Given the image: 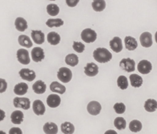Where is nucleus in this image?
I'll return each mask as SVG.
<instances>
[{
	"instance_id": "nucleus-30",
	"label": "nucleus",
	"mask_w": 157,
	"mask_h": 134,
	"mask_svg": "<svg viewBox=\"0 0 157 134\" xmlns=\"http://www.w3.org/2000/svg\"><path fill=\"white\" fill-rule=\"evenodd\" d=\"M61 132L64 134H71L75 132V126L70 122H64L61 125Z\"/></svg>"
},
{
	"instance_id": "nucleus-16",
	"label": "nucleus",
	"mask_w": 157,
	"mask_h": 134,
	"mask_svg": "<svg viewBox=\"0 0 157 134\" xmlns=\"http://www.w3.org/2000/svg\"><path fill=\"white\" fill-rule=\"evenodd\" d=\"M32 40L38 44H41L44 42V34L41 31L32 30L31 33Z\"/></svg>"
},
{
	"instance_id": "nucleus-5",
	"label": "nucleus",
	"mask_w": 157,
	"mask_h": 134,
	"mask_svg": "<svg viewBox=\"0 0 157 134\" xmlns=\"http://www.w3.org/2000/svg\"><path fill=\"white\" fill-rule=\"evenodd\" d=\"M14 107L16 108H21L23 110H29L30 108L31 102L29 98H15L13 99Z\"/></svg>"
},
{
	"instance_id": "nucleus-18",
	"label": "nucleus",
	"mask_w": 157,
	"mask_h": 134,
	"mask_svg": "<svg viewBox=\"0 0 157 134\" xmlns=\"http://www.w3.org/2000/svg\"><path fill=\"white\" fill-rule=\"evenodd\" d=\"M124 43H125V47L127 50L133 51L137 48L138 43L136 40L133 37L127 36L124 39Z\"/></svg>"
},
{
	"instance_id": "nucleus-17",
	"label": "nucleus",
	"mask_w": 157,
	"mask_h": 134,
	"mask_svg": "<svg viewBox=\"0 0 157 134\" xmlns=\"http://www.w3.org/2000/svg\"><path fill=\"white\" fill-rule=\"evenodd\" d=\"M46 84L42 81H37L32 85V90L37 94H42L46 91Z\"/></svg>"
},
{
	"instance_id": "nucleus-41",
	"label": "nucleus",
	"mask_w": 157,
	"mask_h": 134,
	"mask_svg": "<svg viewBox=\"0 0 157 134\" xmlns=\"http://www.w3.org/2000/svg\"><path fill=\"white\" fill-rule=\"evenodd\" d=\"M5 117H6V113H5L4 110L0 109V121H2L5 119Z\"/></svg>"
},
{
	"instance_id": "nucleus-37",
	"label": "nucleus",
	"mask_w": 157,
	"mask_h": 134,
	"mask_svg": "<svg viewBox=\"0 0 157 134\" xmlns=\"http://www.w3.org/2000/svg\"><path fill=\"white\" fill-rule=\"evenodd\" d=\"M73 48L78 53H82L84 49H85V45L83 43L78 42V41H74Z\"/></svg>"
},
{
	"instance_id": "nucleus-42",
	"label": "nucleus",
	"mask_w": 157,
	"mask_h": 134,
	"mask_svg": "<svg viewBox=\"0 0 157 134\" xmlns=\"http://www.w3.org/2000/svg\"><path fill=\"white\" fill-rule=\"evenodd\" d=\"M50 1H55V0H50Z\"/></svg>"
},
{
	"instance_id": "nucleus-8",
	"label": "nucleus",
	"mask_w": 157,
	"mask_h": 134,
	"mask_svg": "<svg viewBox=\"0 0 157 134\" xmlns=\"http://www.w3.org/2000/svg\"><path fill=\"white\" fill-rule=\"evenodd\" d=\"M152 64L147 60H142L137 65L138 71L143 75H147L152 71Z\"/></svg>"
},
{
	"instance_id": "nucleus-26",
	"label": "nucleus",
	"mask_w": 157,
	"mask_h": 134,
	"mask_svg": "<svg viewBox=\"0 0 157 134\" xmlns=\"http://www.w3.org/2000/svg\"><path fill=\"white\" fill-rule=\"evenodd\" d=\"M79 62L78 55L75 54H69L65 57V63L71 67H75Z\"/></svg>"
},
{
	"instance_id": "nucleus-14",
	"label": "nucleus",
	"mask_w": 157,
	"mask_h": 134,
	"mask_svg": "<svg viewBox=\"0 0 157 134\" xmlns=\"http://www.w3.org/2000/svg\"><path fill=\"white\" fill-rule=\"evenodd\" d=\"M110 48L116 53H119L123 50V43L122 40L119 37H114L110 41Z\"/></svg>"
},
{
	"instance_id": "nucleus-32",
	"label": "nucleus",
	"mask_w": 157,
	"mask_h": 134,
	"mask_svg": "<svg viewBox=\"0 0 157 134\" xmlns=\"http://www.w3.org/2000/svg\"><path fill=\"white\" fill-rule=\"evenodd\" d=\"M129 128H130V131H132L133 133H138L142 130V124H141L140 121L134 120L130 123Z\"/></svg>"
},
{
	"instance_id": "nucleus-13",
	"label": "nucleus",
	"mask_w": 157,
	"mask_h": 134,
	"mask_svg": "<svg viewBox=\"0 0 157 134\" xmlns=\"http://www.w3.org/2000/svg\"><path fill=\"white\" fill-rule=\"evenodd\" d=\"M32 109L33 111L37 116H41L44 115V112H45V107L43 102L40 100H36L33 102L32 104Z\"/></svg>"
},
{
	"instance_id": "nucleus-3",
	"label": "nucleus",
	"mask_w": 157,
	"mask_h": 134,
	"mask_svg": "<svg viewBox=\"0 0 157 134\" xmlns=\"http://www.w3.org/2000/svg\"><path fill=\"white\" fill-rule=\"evenodd\" d=\"M120 67L125 71L130 73V72H133L135 71L136 63H135L134 60L130 58H123L120 62Z\"/></svg>"
},
{
	"instance_id": "nucleus-7",
	"label": "nucleus",
	"mask_w": 157,
	"mask_h": 134,
	"mask_svg": "<svg viewBox=\"0 0 157 134\" xmlns=\"http://www.w3.org/2000/svg\"><path fill=\"white\" fill-rule=\"evenodd\" d=\"M19 76L21 79L25 80L28 81H32L36 78V75L34 71L30 70L29 68H22L19 71Z\"/></svg>"
},
{
	"instance_id": "nucleus-40",
	"label": "nucleus",
	"mask_w": 157,
	"mask_h": 134,
	"mask_svg": "<svg viewBox=\"0 0 157 134\" xmlns=\"http://www.w3.org/2000/svg\"><path fill=\"white\" fill-rule=\"evenodd\" d=\"M9 133L10 134H18V133H22V131L20 130V128L18 127H12L10 130H9Z\"/></svg>"
},
{
	"instance_id": "nucleus-11",
	"label": "nucleus",
	"mask_w": 157,
	"mask_h": 134,
	"mask_svg": "<svg viewBox=\"0 0 157 134\" xmlns=\"http://www.w3.org/2000/svg\"><path fill=\"white\" fill-rule=\"evenodd\" d=\"M141 45L144 48H150L153 45V38L150 32H144L140 37Z\"/></svg>"
},
{
	"instance_id": "nucleus-36",
	"label": "nucleus",
	"mask_w": 157,
	"mask_h": 134,
	"mask_svg": "<svg viewBox=\"0 0 157 134\" xmlns=\"http://www.w3.org/2000/svg\"><path fill=\"white\" fill-rule=\"evenodd\" d=\"M113 109L117 114H122L125 112L126 106L123 103H117L113 106Z\"/></svg>"
},
{
	"instance_id": "nucleus-24",
	"label": "nucleus",
	"mask_w": 157,
	"mask_h": 134,
	"mask_svg": "<svg viewBox=\"0 0 157 134\" xmlns=\"http://www.w3.org/2000/svg\"><path fill=\"white\" fill-rule=\"evenodd\" d=\"M43 130L47 134H55L58 133V126L55 123H46L43 127Z\"/></svg>"
},
{
	"instance_id": "nucleus-34",
	"label": "nucleus",
	"mask_w": 157,
	"mask_h": 134,
	"mask_svg": "<svg viewBox=\"0 0 157 134\" xmlns=\"http://www.w3.org/2000/svg\"><path fill=\"white\" fill-rule=\"evenodd\" d=\"M60 12V9L56 4H49L47 6V12L51 16H56Z\"/></svg>"
},
{
	"instance_id": "nucleus-9",
	"label": "nucleus",
	"mask_w": 157,
	"mask_h": 134,
	"mask_svg": "<svg viewBox=\"0 0 157 134\" xmlns=\"http://www.w3.org/2000/svg\"><path fill=\"white\" fill-rule=\"evenodd\" d=\"M31 55H32V59L35 62H40L44 58V50L40 47L34 48L31 52Z\"/></svg>"
},
{
	"instance_id": "nucleus-33",
	"label": "nucleus",
	"mask_w": 157,
	"mask_h": 134,
	"mask_svg": "<svg viewBox=\"0 0 157 134\" xmlns=\"http://www.w3.org/2000/svg\"><path fill=\"white\" fill-rule=\"evenodd\" d=\"M117 86L121 90H126L128 87V80H127V77L124 76V75H121L117 78Z\"/></svg>"
},
{
	"instance_id": "nucleus-10",
	"label": "nucleus",
	"mask_w": 157,
	"mask_h": 134,
	"mask_svg": "<svg viewBox=\"0 0 157 134\" xmlns=\"http://www.w3.org/2000/svg\"><path fill=\"white\" fill-rule=\"evenodd\" d=\"M87 110L90 115L97 116L101 113V105L98 101H91L87 104Z\"/></svg>"
},
{
	"instance_id": "nucleus-39",
	"label": "nucleus",
	"mask_w": 157,
	"mask_h": 134,
	"mask_svg": "<svg viewBox=\"0 0 157 134\" xmlns=\"http://www.w3.org/2000/svg\"><path fill=\"white\" fill-rule=\"evenodd\" d=\"M80 0H66V4L69 7H75L78 4Z\"/></svg>"
},
{
	"instance_id": "nucleus-1",
	"label": "nucleus",
	"mask_w": 157,
	"mask_h": 134,
	"mask_svg": "<svg viewBox=\"0 0 157 134\" xmlns=\"http://www.w3.org/2000/svg\"><path fill=\"white\" fill-rule=\"evenodd\" d=\"M93 57L99 63H107L112 59V54L104 48H98L94 52Z\"/></svg>"
},
{
	"instance_id": "nucleus-21",
	"label": "nucleus",
	"mask_w": 157,
	"mask_h": 134,
	"mask_svg": "<svg viewBox=\"0 0 157 134\" xmlns=\"http://www.w3.org/2000/svg\"><path fill=\"white\" fill-rule=\"evenodd\" d=\"M47 39L49 44H51L52 45H57L61 41V37H60L59 34H58L57 32H52L48 34Z\"/></svg>"
},
{
	"instance_id": "nucleus-27",
	"label": "nucleus",
	"mask_w": 157,
	"mask_h": 134,
	"mask_svg": "<svg viewBox=\"0 0 157 134\" xmlns=\"http://www.w3.org/2000/svg\"><path fill=\"white\" fill-rule=\"evenodd\" d=\"M18 43L21 46H23V47H25L29 48L32 46L33 43L32 41H31L30 38L27 35H21L19 37H18Z\"/></svg>"
},
{
	"instance_id": "nucleus-23",
	"label": "nucleus",
	"mask_w": 157,
	"mask_h": 134,
	"mask_svg": "<svg viewBox=\"0 0 157 134\" xmlns=\"http://www.w3.org/2000/svg\"><path fill=\"white\" fill-rule=\"evenodd\" d=\"M50 90L52 92H55V93H58L61 94H63L66 91V87L61 84H60V83L57 82V81H53L50 84Z\"/></svg>"
},
{
	"instance_id": "nucleus-15",
	"label": "nucleus",
	"mask_w": 157,
	"mask_h": 134,
	"mask_svg": "<svg viewBox=\"0 0 157 134\" xmlns=\"http://www.w3.org/2000/svg\"><path fill=\"white\" fill-rule=\"evenodd\" d=\"M61 98L58 95L52 94L47 98V104L51 108H56L61 104Z\"/></svg>"
},
{
	"instance_id": "nucleus-4",
	"label": "nucleus",
	"mask_w": 157,
	"mask_h": 134,
	"mask_svg": "<svg viewBox=\"0 0 157 134\" xmlns=\"http://www.w3.org/2000/svg\"><path fill=\"white\" fill-rule=\"evenodd\" d=\"M81 38L86 43L94 42L97 39V33L91 29H86L81 32Z\"/></svg>"
},
{
	"instance_id": "nucleus-38",
	"label": "nucleus",
	"mask_w": 157,
	"mask_h": 134,
	"mask_svg": "<svg viewBox=\"0 0 157 134\" xmlns=\"http://www.w3.org/2000/svg\"><path fill=\"white\" fill-rule=\"evenodd\" d=\"M7 89V82L6 80L0 78V94L4 93Z\"/></svg>"
},
{
	"instance_id": "nucleus-31",
	"label": "nucleus",
	"mask_w": 157,
	"mask_h": 134,
	"mask_svg": "<svg viewBox=\"0 0 157 134\" xmlns=\"http://www.w3.org/2000/svg\"><path fill=\"white\" fill-rule=\"evenodd\" d=\"M46 25L49 28L61 27L64 25V21L61 18H49L46 21Z\"/></svg>"
},
{
	"instance_id": "nucleus-35",
	"label": "nucleus",
	"mask_w": 157,
	"mask_h": 134,
	"mask_svg": "<svg viewBox=\"0 0 157 134\" xmlns=\"http://www.w3.org/2000/svg\"><path fill=\"white\" fill-rule=\"evenodd\" d=\"M114 127H116L118 130H124L127 127V122H126L125 119L123 117H117L116 119L114 120Z\"/></svg>"
},
{
	"instance_id": "nucleus-12",
	"label": "nucleus",
	"mask_w": 157,
	"mask_h": 134,
	"mask_svg": "<svg viewBox=\"0 0 157 134\" xmlns=\"http://www.w3.org/2000/svg\"><path fill=\"white\" fill-rule=\"evenodd\" d=\"M98 66L94 63H87L84 67V74L88 77H94L98 74Z\"/></svg>"
},
{
	"instance_id": "nucleus-28",
	"label": "nucleus",
	"mask_w": 157,
	"mask_h": 134,
	"mask_svg": "<svg viewBox=\"0 0 157 134\" xmlns=\"http://www.w3.org/2000/svg\"><path fill=\"white\" fill-rule=\"evenodd\" d=\"M157 102L154 99H148L144 104V108L147 112H154L156 110Z\"/></svg>"
},
{
	"instance_id": "nucleus-20",
	"label": "nucleus",
	"mask_w": 157,
	"mask_h": 134,
	"mask_svg": "<svg viewBox=\"0 0 157 134\" xmlns=\"http://www.w3.org/2000/svg\"><path fill=\"white\" fill-rule=\"evenodd\" d=\"M24 120V113L20 110H15L11 114V121L15 124H21Z\"/></svg>"
},
{
	"instance_id": "nucleus-29",
	"label": "nucleus",
	"mask_w": 157,
	"mask_h": 134,
	"mask_svg": "<svg viewBox=\"0 0 157 134\" xmlns=\"http://www.w3.org/2000/svg\"><path fill=\"white\" fill-rule=\"evenodd\" d=\"M92 8L95 12H102L106 8V2L104 0H94L92 2Z\"/></svg>"
},
{
	"instance_id": "nucleus-25",
	"label": "nucleus",
	"mask_w": 157,
	"mask_h": 134,
	"mask_svg": "<svg viewBox=\"0 0 157 134\" xmlns=\"http://www.w3.org/2000/svg\"><path fill=\"white\" fill-rule=\"evenodd\" d=\"M130 81L131 86L133 87H140L142 86L143 82V78H141V76L140 75H136V74H133V75H130Z\"/></svg>"
},
{
	"instance_id": "nucleus-2",
	"label": "nucleus",
	"mask_w": 157,
	"mask_h": 134,
	"mask_svg": "<svg viewBox=\"0 0 157 134\" xmlns=\"http://www.w3.org/2000/svg\"><path fill=\"white\" fill-rule=\"evenodd\" d=\"M57 77L63 83H68L72 78V71L67 67H62L58 70Z\"/></svg>"
},
{
	"instance_id": "nucleus-6",
	"label": "nucleus",
	"mask_w": 157,
	"mask_h": 134,
	"mask_svg": "<svg viewBox=\"0 0 157 134\" xmlns=\"http://www.w3.org/2000/svg\"><path fill=\"white\" fill-rule=\"evenodd\" d=\"M17 59L21 64H29L30 63V57L29 53L26 49L20 48L17 51Z\"/></svg>"
},
{
	"instance_id": "nucleus-19",
	"label": "nucleus",
	"mask_w": 157,
	"mask_h": 134,
	"mask_svg": "<svg viewBox=\"0 0 157 134\" xmlns=\"http://www.w3.org/2000/svg\"><path fill=\"white\" fill-rule=\"evenodd\" d=\"M28 89H29V86L27 84L23 82L19 83L14 87V93L18 96H23L27 93Z\"/></svg>"
},
{
	"instance_id": "nucleus-22",
	"label": "nucleus",
	"mask_w": 157,
	"mask_h": 134,
	"mask_svg": "<svg viewBox=\"0 0 157 134\" xmlns=\"http://www.w3.org/2000/svg\"><path fill=\"white\" fill-rule=\"evenodd\" d=\"M15 25L18 32H24L28 29V23L25 18L18 17L15 21Z\"/></svg>"
}]
</instances>
